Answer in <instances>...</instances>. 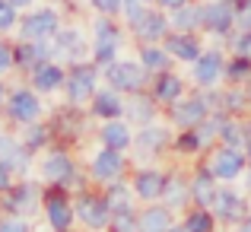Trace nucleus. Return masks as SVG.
Here are the masks:
<instances>
[{
	"label": "nucleus",
	"instance_id": "obj_45",
	"mask_svg": "<svg viewBox=\"0 0 251 232\" xmlns=\"http://www.w3.org/2000/svg\"><path fill=\"white\" fill-rule=\"evenodd\" d=\"M0 232H29V223L23 216H6V220H0Z\"/></svg>",
	"mask_w": 251,
	"mask_h": 232
},
{
	"label": "nucleus",
	"instance_id": "obj_51",
	"mask_svg": "<svg viewBox=\"0 0 251 232\" xmlns=\"http://www.w3.org/2000/svg\"><path fill=\"white\" fill-rule=\"evenodd\" d=\"M239 232H251V216H248V220H242V223H239Z\"/></svg>",
	"mask_w": 251,
	"mask_h": 232
},
{
	"label": "nucleus",
	"instance_id": "obj_14",
	"mask_svg": "<svg viewBox=\"0 0 251 232\" xmlns=\"http://www.w3.org/2000/svg\"><path fill=\"white\" fill-rule=\"evenodd\" d=\"M124 172V156L118 150L102 147L92 159V178L96 181H118V175Z\"/></svg>",
	"mask_w": 251,
	"mask_h": 232
},
{
	"label": "nucleus",
	"instance_id": "obj_18",
	"mask_svg": "<svg viewBox=\"0 0 251 232\" xmlns=\"http://www.w3.org/2000/svg\"><path fill=\"white\" fill-rule=\"evenodd\" d=\"M213 210L220 220H226V223H242V213H245V201H242L235 191H229V188H223V191H216V197H213Z\"/></svg>",
	"mask_w": 251,
	"mask_h": 232
},
{
	"label": "nucleus",
	"instance_id": "obj_22",
	"mask_svg": "<svg viewBox=\"0 0 251 232\" xmlns=\"http://www.w3.org/2000/svg\"><path fill=\"white\" fill-rule=\"evenodd\" d=\"M92 115L96 118H105V121H111V118H121L124 115V102H121V92L118 89H102L92 96Z\"/></svg>",
	"mask_w": 251,
	"mask_h": 232
},
{
	"label": "nucleus",
	"instance_id": "obj_41",
	"mask_svg": "<svg viewBox=\"0 0 251 232\" xmlns=\"http://www.w3.org/2000/svg\"><path fill=\"white\" fill-rule=\"evenodd\" d=\"M13 26H19V13L10 0H0V32H10Z\"/></svg>",
	"mask_w": 251,
	"mask_h": 232
},
{
	"label": "nucleus",
	"instance_id": "obj_29",
	"mask_svg": "<svg viewBox=\"0 0 251 232\" xmlns=\"http://www.w3.org/2000/svg\"><path fill=\"white\" fill-rule=\"evenodd\" d=\"M140 64L147 67V74H162V70L172 67V54H169L166 48H156V45H143Z\"/></svg>",
	"mask_w": 251,
	"mask_h": 232
},
{
	"label": "nucleus",
	"instance_id": "obj_15",
	"mask_svg": "<svg viewBox=\"0 0 251 232\" xmlns=\"http://www.w3.org/2000/svg\"><path fill=\"white\" fill-rule=\"evenodd\" d=\"M220 77H226V61L220 51H203L194 61V79L201 86H213Z\"/></svg>",
	"mask_w": 251,
	"mask_h": 232
},
{
	"label": "nucleus",
	"instance_id": "obj_6",
	"mask_svg": "<svg viewBox=\"0 0 251 232\" xmlns=\"http://www.w3.org/2000/svg\"><path fill=\"white\" fill-rule=\"evenodd\" d=\"M6 115H10V121L16 124H32L38 121V115H42V105H38V96L35 89H13L10 96H6Z\"/></svg>",
	"mask_w": 251,
	"mask_h": 232
},
{
	"label": "nucleus",
	"instance_id": "obj_25",
	"mask_svg": "<svg viewBox=\"0 0 251 232\" xmlns=\"http://www.w3.org/2000/svg\"><path fill=\"white\" fill-rule=\"evenodd\" d=\"M80 128H83V121H80V111L76 108H61L54 115V121H51V134L61 137V140H76Z\"/></svg>",
	"mask_w": 251,
	"mask_h": 232
},
{
	"label": "nucleus",
	"instance_id": "obj_44",
	"mask_svg": "<svg viewBox=\"0 0 251 232\" xmlns=\"http://www.w3.org/2000/svg\"><path fill=\"white\" fill-rule=\"evenodd\" d=\"M235 6V23L242 26V29H251V0H239Z\"/></svg>",
	"mask_w": 251,
	"mask_h": 232
},
{
	"label": "nucleus",
	"instance_id": "obj_54",
	"mask_svg": "<svg viewBox=\"0 0 251 232\" xmlns=\"http://www.w3.org/2000/svg\"><path fill=\"white\" fill-rule=\"evenodd\" d=\"M143 3H150V0H143Z\"/></svg>",
	"mask_w": 251,
	"mask_h": 232
},
{
	"label": "nucleus",
	"instance_id": "obj_26",
	"mask_svg": "<svg viewBox=\"0 0 251 232\" xmlns=\"http://www.w3.org/2000/svg\"><path fill=\"white\" fill-rule=\"evenodd\" d=\"M153 92H130L127 105H124V111H127L130 121H140V124H150V118H153Z\"/></svg>",
	"mask_w": 251,
	"mask_h": 232
},
{
	"label": "nucleus",
	"instance_id": "obj_35",
	"mask_svg": "<svg viewBox=\"0 0 251 232\" xmlns=\"http://www.w3.org/2000/svg\"><path fill=\"white\" fill-rule=\"evenodd\" d=\"M216 137H220L223 147H235V150H239L242 140H245V130H242L235 121H229V118H220V134H216Z\"/></svg>",
	"mask_w": 251,
	"mask_h": 232
},
{
	"label": "nucleus",
	"instance_id": "obj_17",
	"mask_svg": "<svg viewBox=\"0 0 251 232\" xmlns=\"http://www.w3.org/2000/svg\"><path fill=\"white\" fill-rule=\"evenodd\" d=\"M42 172H45L48 181L67 184L70 178H74V159L64 153V150H51V153L45 156V162H42Z\"/></svg>",
	"mask_w": 251,
	"mask_h": 232
},
{
	"label": "nucleus",
	"instance_id": "obj_37",
	"mask_svg": "<svg viewBox=\"0 0 251 232\" xmlns=\"http://www.w3.org/2000/svg\"><path fill=\"white\" fill-rule=\"evenodd\" d=\"M175 150L178 153H197V150H203V140H201V134H197V128H184L181 134L175 137Z\"/></svg>",
	"mask_w": 251,
	"mask_h": 232
},
{
	"label": "nucleus",
	"instance_id": "obj_12",
	"mask_svg": "<svg viewBox=\"0 0 251 232\" xmlns=\"http://www.w3.org/2000/svg\"><path fill=\"white\" fill-rule=\"evenodd\" d=\"M134 35L137 38H143V42H159V38H169V19H166V13H159V10H147L140 19L134 23Z\"/></svg>",
	"mask_w": 251,
	"mask_h": 232
},
{
	"label": "nucleus",
	"instance_id": "obj_5",
	"mask_svg": "<svg viewBox=\"0 0 251 232\" xmlns=\"http://www.w3.org/2000/svg\"><path fill=\"white\" fill-rule=\"evenodd\" d=\"M210 108H213V99L207 96H188V99H178L172 102V121L178 128H197L210 118Z\"/></svg>",
	"mask_w": 251,
	"mask_h": 232
},
{
	"label": "nucleus",
	"instance_id": "obj_8",
	"mask_svg": "<svg viewBox=\"0 0 251 232\" xmlns=\"http://www.w3.org/2000/svg\"><path fill=\"white\" fill-rule=\"evenodd\" d=\"M0 207H3L10 216L32 213V210L38 207V184H32V181L13 184V188L6 191V194H0Z\"/></svg>",
	"mask_w": 251,
	"mask_h": 232
},
{
	"label": "nucleus",
	"instance_id": "obj_21",
	"mask_svg": "<svg viewBox=\"0 0 251 232\" xmlns=\"http://www.w3.org/2000/svg\"><path fill=\"white\" fill-rule=\"evenodd\" d=\"M166 181L169 178L162 175L159 169H140L137 178H134V191H137V197H143V201H153V197H162Z\"/></svg>",
	"mask_w": 251,
	"mask_h": 232
},
{
	"label": "nucleus",
	"instance_id": "obj_33",
	"mask_svg": "<svg viewBox=\"0 0 251 232\" xmlns=\"http://www.w3.org/2000/svg\"><path fill=\"white\" fill-rule=\"evenodd\" d=\"M108 226H111V232H140V216H137L130 207H124V210H111Z\"/></svg>",
	"mask_w": 251,
	"mask_h": 232
},
{
	"label": "nucleus",
	"instance_id": "obj_48",
	"mask_svg": "<svg viewBox=\"0 0 251 232\" xmlns=\"http://www.w3.org/2000/svg\"><path fill=\"white\" fill-rule=\"evenodd\" d=\"M235 48H239V54H245L251 57V29H245L239 38H235Z\"/></svg>",
	"mask_w": 251,
	"mask_h": 232
},
{
	"label": "nucleus",
	"instance_id": "obj_42",
	"mask_svg": "<svg viewBox=\"0 0 251 232\" xmlns=\"http://www.w3.org/2000/svg\"><path fill=\"white\" fill-rule=\"evenodd\" d=\"M10 67H16V51H13V45H6L3 38H0V77Z\"/></svg>",
	"mask_w": 251,
	"mask_h": 232
},
{
	"label": "nucleus",
	"instance_id": "obj_52",
	"mask_svg": "<svg viewBox=\"0 0 251 232\" xmlns=\"http://www.w3.org/2000/svg\"><path fill=\"white\" fill-rule=\"evenodd\" d=\"M6 102V89H3V83H0V105Z\"/></svg>",
	"mask_w": 251,
	"mask_h": 232
},
{
	"label": "nucleus",
	"instance_id": "obj_10",
	"mask_svg": "<svg viewBox=\"0 0 251 232\" xmlns=\"http://www.w3.org/2000/svg\"><path fill=\"white\" fill-rule=\"evenodd\" d=\"M45 216H48V223L54 229L67 232L70 220H74V204L64 194V184H54V188L45 191Z\"/></svg>",
	"mask_w": 251,
	"mask_h": 232
},
{
	"label": "nucleus",
	"instance_id": "obj_36",
	"mask_svg": "<svg viewBox=\"0 0 251 232\" xmlns=\"http://www.w3.org/2000/svg\"><path fill=\"white\" fill-rule=\"evenodd\" d=\"M213 210L210 207H201V210H194V213L188 216V223H184V229L188 232H213Z\"/></svg>",
	"mask_w": 251,
	"mask_h": 232
},
{
	"label": "nucleus",
	"instance_id": "obj_23",
	"mask_svg": "<svg viewBox=\"0 0 251 232\" xmlns=\"http://www.w3.org/2000/svg\"><path fill=\"white\" fill-rule=\"evenodd\" d=\"M181 89H184V83H181V77L178 74H172V70H162V74H156L153 79V99L156 102H178L181 99Z\"/></svg>",
	"mask_w": 251,
	"mask_h": 232
},
{
	"label": "nucleus",
	"instance_id": "obj_11",
	"mask_svg": "<svg viewBox=\"0 0 251 232\" xmlns=\"http://www.w3.org/2000/svg\"><path fill=\"white\" fill-rule=\"evenodd\" d=\"M245 165H248V156L242 153V150H235V147H220L213 156H210V172H213V178H223V181L235 178Z\"/></svg>",
	"mask_w": 251,
	"mask_h": 232
},
{
	"label": "nucleus",
	"instance_id": "obj_47",
	"mask_svg": "<svg viewBox=\"0 0 251 232\" xmlns=\"http://www.w3.org/2000/svg\"><path fill=\"white\" fill-rule=\"evenodd\" d=\"M13 175H16V172H13V169H6V165L0 162V194H6V191L13 188Z\"/></svg>",
	"mask_w": 251,
	"mask_h": 232
},
{
	"label": "nucleus",
	"instance_id": "obj_2",
	"mask_svg": "<svg viewBox=\"0 0 251 232\" xmlns=\"http://www.w3.org/2000/svg\"><path fill=\"white\" fill-rule=\"evenodd\" d=\"M19 35L25 42H51L57 35V13L51 10H32L19 19Z\"/></svg>",
	"mask_w": 251,
	"mask_h": 232
},
{
	"label": "nucleus",
	"instance_id": "obj_40",
	"mask_svg": "<svg viewBox=\"0 0 251 232\" xmlns=\"http://www.w3.org/2000/svg\"><path fill=\"white\" fill-rule=\"evenodd\" d=\"M105 201H108V207H111V210H124V207H130V191H127V184L111 181V188L105 191Z\"/></svg>",
	"mask_w": 251,
	"mask_h": 232
},
{
	"label": "nucleus",
	"instance_id": "obj_39",
	"mask_svg": "<svg viewBox=\"0 0 251 232\" xmlns=\"http://www.w3.org/2000/svg\"><path fill=\"white\" fill-rule=\"evenodd\" d=\"M162 197H166L172 207H178V204H184V201L191 197V191H188V184H184L181 178H175V175H172L169 181H166V191H162Z\"/></svg>",
	"mask_w": 251,
	"mask_h": 232
},
{
	"label": "nucleus",
	"instance_id": "obj_1",
	"mask_svg": "<svg viewBox=\"0 0 251 232\" xmlns=\"http://www.w3.org/2000/svg\"><path fill=\"white\" fill-rule=\"evenodd\" d=\"M105 79H108L111 89L118 92H143L147 86V67L137 61H115L111 67H105Z\"/></svg>",
	"mask_w": 251,
	"mask_h": 232
},
{
	"label": "nucleus",
	"instance_id": "obj_20",
	"mask_svg": "<svg viewBox=\"0 0 251 232\" xmlns=\"http://www.w3.org/2000/svg\"><path fill=\"white\" fill-rule=\"evenodd\" d=\"M166 51L175 61H188V64H194L197 57H201V42H197L191 32H175V35H169L166 38Z\"/></svg>",
	"mask_w": 251,
	"mask_h": 232
},
{
	"label": "nucleus",
	"instance_id": "obj_24",
	"mask_svg": "<svg viewBox=\"0 0 251 232\" xmlns=\"http://www.w3.org/2000/svg\"><path fill=\"white\" fill-rule=\"evenodd\" d=\"M16 67H23V70H35L38 64H45L48 61V42H19L16 48Z\"/></svg>",
	"mask_w": 251,
	"mask_h": 232
},
{
	"label": "nucleus",
	"instance_id": "obj_19",
	"mask_svg": "<svg viewBox=\"0 0 251 232\" xmlns=\"http://www.w3.org/2000/svg\"><path fill=\"white\" fill-rule=\"evenodd\" d=\"M102 147H108V150H118V153H124V150L134 143V134H130V128H127V121H121V118H111V121H105L102 124Z\"/></svg>",
	"mask_w": 251,
	"mask_h": 232
},
{
	"label": "nucleus",
	"instance_id": "obj_53",
	"mask_svg": "<svg viewBox=\"0 0 251 232\" xmlns=\"http://www.w3.org/2000/svg\"><path fill=\"white\" fill-rule=\"evenodd\" d=\"M169 232H188V229H184V226H181V229H169Z\"/></svg>",
	"mask_w": 251,
	"mask_h": 232
},
{
	"label": "nucleus",
	"instance_id": "obj_13",
	"mask_svg": "<svg viewBox=\"0 0 251 232\" xmlns=\"http://www.w3.org/2000/svg\"><path fill=\"white\" fill-rule=\"evenodd\" d=\"M29 156H32V150L25 147L23 140H16V137H10V134H0V162H3L6 169L25 172L29 169Z\"/></svg>",
	"mask_w": 251,
	"mask_h": 232
},
{
	"label": "nucleus",
	"instance_id": "obj_32",
	"mask_svg": "<svg viewBox=\"0 0 251 232\" xmlns=\"http://www.w3.org/2000/svg\"><path fill=\"white\" fill-rule=\"evenodd\" d=\"M54 42H57V51H64V54H70V57H74V64H76V61H80V57L86 54V45H83L80 32H57V35H54Z\"/></svg>",
	"mask_w": 251,
	"mask_h": 232
},
{
	"label": "nucleus",
	"instance_id": "obj_49",
	"mask_svg": "<svg viewBox=\"0 0 251 232\" xmlns=\"http://www.w3.org/2000/svg\"><path fill=\"white\" fill-rule=\"evenodd\" d=\"M159 3L166 6V10H172V13H175V10H181V6H188L191 0H159Z\"/></svg>",
	"mask_w": 251,
	"mask_h": 232
},
{
	"label": "nucleus",
	"instance_id": "obj_9",
	"mask_svg": "<svg viewBox=\"0 0 251 232\" xmlns=\"http://www.w3.org/2000/svg\"><path fill=\"white\" fill-rule=\"evenodd\" d=\"M235 26V6L229 0H216V3L201 6V29L213 32V35H229Z\"/></svg>",
	"mask_w": 251,
	"mask_h": 232
},
{
	"label": "nucleus",
	"instance_id": "obj_28",
	"mask_svg": "<svg viewBox=\"0 0 251 232\" xmlns=\"http://www.w3.org/2000/svg\"><path fill=\"white\" fill-rule=\"evenodd\" d=\"M169 229H172L169 207H150L140 213V232H169Z\"/></svg>",
	"mask_w": 251,
	"mask_h": 232
},
{
	"label": "nucleus",
	"instance_id": "obj_34",
	"mask_svg": "<svg viewBox=\"0 0 251 232\" xmlns=\"http://www.w3.org/2000/svg\"><path fill=\"white\" fill-rule=\"evenodd\" d=\"M172 23H175V29L178 32H191V29H197L201 26V6H181V10H175L172 13Z\"/></svg>",
	"mask_w": 251,
	"mask_h": 232
},
{
	"label": "nucleus",
	"instance_id": "obj_50",
	"mask_svg": "<svg viewBox=\"0 0 251 232\" xmlns=\"http://www.w3.org/2000/svg\"><path fill=\"white\" fill-rule=\"evenodd\" d=\"M10 3H13V6H16V10H25V6H29V3H32V0H10Z\"/></svg>",
	"mask_w": 251,
	"mask_h": 232
},
{
	"label": "nucleus",
	"instance_id": "obj_16",
	"mask_svg": "<svg viewBox=\"0 0 251 232\" xmlns=\"http://www.w3.org/2000/svg\"><path fill=\"white\" fill-rule=\"evenodd\" d=\"M32 86H35V92H54L61 86H67V74H64L61 64L45 61L32 70Z\"/></svg>",
	"mask_w": 251,
	"mask_h": 232
},
{
	"label": "nucleus",
	"instance_id": "obj_4",
	"mask_svg": "<svg viewBox=\"0 0 251 232\" xmlns=\"http://www.w3.org/2000/svg\"><path fill=\"white\" fill-rule=\"evenodd\" d=\"M118 48H121V29L102 16L96 23V67H111L118 61Z\"/></svg>",
	"mask_w": 251,
	"mask_h": 232
},
{
	"label": "nucleus",
	"instance_id": "obj_46",
	"mask_svg": "<svg viewBox=\"0 0 251 232\" xmlns=\"http://www.w3.org/2000/svg\"><path fill=\"white\" fill-rule=\"evenodd\" d=\"M92 6H96L102 16H115V13H121V0H92Z\"/></svg>",
	"mask_w": 251,
	"mask_h": 232
},
{
	"label": "nucleus",
	"instance_id": "obj_3",
	"mask_svg": "<svg viewBox=\"0 0 251 232\" xmlns=\"http://www.w3.org/2000/svg\"><path fill=\"white\" fill-rule=\"evenodd\" d=\"M96 86H99V67L96 64H83L76 61L74 70L67 74V96H70V105H80L86 99L96 96Z\"/></svg>",
	"mask_w": 251,
	"mask_h": 232
},
{
	"label": "nucleus",
	"instance_id": "obj_27",
	"mask_svg": "<svg viewBox=\"0 0 251 232\" xmlns=\"http://www.w3.org/2000/svg\"><path fill=\"white\" fill-rule=\"evenodd\" d=\"M191 197H194L201 207H213V197H216V184H213V172H197L194 181H191Z\"/></svg>",
	"mask_w": 251,
	"mask_h": 232
},
{
	"label": "nucleus",
	"instance_id": "obj_7",
	"mask_svg": "<svg viewBox=\"0 0 251 232\" xmlns=\"http://www.w3.org/2000/svg\"><path fill=\"white\" fill-rule=\"evenodd\" d=\"M74 213L80 216L89 229H102V226H108V220H111V207L102 194H80L76 204H74Z\"/></svg>",
	"mask_w": 251,
	"mask_h": 232
},
{
	"label": "nucleus",
	"instance_id": "obj_31",
	"mask_svg": "<svg viewBox=\"0 0 251 232\" xmlns=\"http://www.w3.org/2000/svg\"><path fill=\"white\" fill-rule=\"evenodd\" d=\"M51 124H38V121H32V124H25V137H23V143L35 153V150H42V147H48V140H51Z\"/></svg>",
	"mask_w": 251,
	"mask_h": 232
},
{
	"label": "nucleus",
	"instance_id": "obj_43",
	"mask_svg": "<svg viewBox=\"0 0 251 232\" xmlns=\"http://www.w3.org/2000/svg\"><path fill=\"white\" fill-rule=\"evenodd\" d=\"M121 13H127V23L134 26L147 10H143V0H121Z\"/></svg>",
	"mask_w": 251,
	"mask_h": 232
},
{
	"label": "nucleus",
	"instance_id": "obj_30",
	"mask_svg": "<svg viewBox=\"0 0 251 232\" xmlns=\"http://www.w3.org/2000/svg\"><path fill=\"white\" fill-rule=\"evenodd\" d=\"M134 143H137V150H143V153H150V150H153V153H159L162 147H169V134L162 128H143L140 130V137H134Z\"/></svg>",
	"mask_w": 251,
	"mask_h": 232
},
{
	"label": "nucleus",
	"instance_id": "obj_38",
	"mask_svg": "<svg viewBox=\"0 0 251 232\" xmlns=\"http://www.w3.org/2000/svg\"><path fill=\"white\" fill-rule=\"evenodd\" d=\"M248 77H251V57L239 54V57H232V61L226 64V79L229 83H242V79H248Z\"/></svg>",
	"mask_w": 251,
	"mask_h": 232
}]
</instances>
